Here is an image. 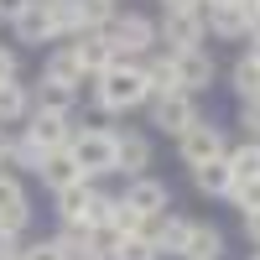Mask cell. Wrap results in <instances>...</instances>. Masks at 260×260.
Wrapping results in <instances>:
<instances>
[{
	"mask_svg": "<svg viewBox=\"0 0 260 260\" xmlns=\"http://www.w3.org/2000/svg\"><path fill=\"white\" fill-rule=\"evenodd\" d=\"M16 198H26V192L16 187V177H0V208H6V203H16Z\"/></svg>",
	"mask_w": 260,
	"mask_h": 260,
	"instance_id": "obj_35",
	"label": "cell"
},
{
	"mask_svg": "<svg viewBox=\"0 0 260 260\" xmlns=\"http://www.w3.org/2000/svg\"><path fill=\"white\" fill-rule=\"evenodd\" d=\"M31 110V99H26V89H21L16 78H6L0 83V125H11V120H21Z\"/></svg>",
	"mask_w": 260,
	"mask_h": 260,
	"instance_id": "obj_21",
	"label": "cell"
},
{
	"mask_svg": "<svg viewBox=\"0 0 260 260\" xmlns=\"http://www.w3.org/2000/svg\"><path fill=\"white\" fill-rule=\"evenodd\" d=\"M208 156H224V130L219 125H192V130H182V161L198 167Z\"/></svg>",
	"mask_w": 260,
	"mask_h": 260,
	"instance_id": "obj_9",
	"label": "cell"
},
{
	"mask_svg": "<svg viewBox=\"0 0 260 260\" xmlns=\"http://www.w3.org/2000/svg\"><path fill=\"white\" fill-rule=\"evenodd\" d=\"M99 37L115 47V62H130V57H141L151 42H156V21H146V16H110V26Z\"/></svg>",
	"mask_w": 260,
	"mask_h": 260,
	"instance_id": "obj_2",
	"label": "cell"
},
{
	"mask_svg": "<svg viewBox=\"0 0 260 260\" xmlns=\"http://www.w3.org/2000/svg\"><path fill=\"white\" fill-rule=\"evenodd\" d=\"M245 57H255V62H260V42H255V37H250V52H245Z\"/></svg>",
	"mask_w": 260,
	"mask_h": 260,
	"instance_id": "obj_44",
	"label": "cell"
},
{
	"mask_svg": "<svg viewBox=\"0 0 260 260\" xmlns=\"http://www.w3.org/2000/svg\"><path fill=\"white\" fill-rule=\"evenodd\" d=\"M250 11H255V0H208L203 26L213 37H250Z\"/></svg>",
	"mask_w": 260,
	"mask_h": 260,
	"instance_id": "obj_4",
	"label": "cell"
},
{
	"mask_svg": "<svg viewBox=\"0 0 260 260\" xmlns=\"http://www.w3.org/2000/svg\"><path fill=\"white\" fill-rule=\"evenodd\" d=\"M11 26H16L21 42H57V16H52L47 0H26V6L11 16Z\"/></svg>",
	"mask_w": 260,
	"mask_h": 260,
	"instance_id": "obj_7",
	"label": "cell"
},
{
	"mask_svg": "<svg viewBox=\"0 0 260 260\" xmlns=\"http://www.w3.org/2000/svg\"><path fill=\"white\" fill-rule=\"evenodd\" d=\"M146 83H151V99H156V94H177V89H182L172 52H167V57H156V62H146Z\"/></svg>",
	"mask_w": 260,
	"mask_h": 260,
	"instance_id": "obj_19",
	"label": "cell"
},
{
	"mask_svg": "<svg viewBox=\"0 0 260 260\" xmlns=\"http://www.w3.org/2000/svg\"><path fill=\"white\" fill-rule=\"evenodd\" d=\"M240 125H245V136H255V141H260V99H245V115H240Z\"/></svg>",
	"mask_w": 260,
	"mask_h": 260,
	"instance_id": "obj_34",
	"label": "cell"
},
{
	"mask_svg": "<svg viewBox=\"0 0 260 260\" xmlns=\"http://www.w3.org/2000/svg\"><path fill=\"white\" fill-rule=\"evenodd\" d=\"M42 78H57V83H73V89H78V83H83V68H78V52H73V47L52 52V57H47V73H42Z\"/></svg>",
	"mask_w": 260,
	"mask_h": 260,
	"instance_id": "obj_20",
	"label": "cell"
},
{
	"mask_svg": "<svg viewBox=\"0 0 260 260\" xmlns=\"http://www.w3.org/2000/svg\"><path fill=\"white\" fill-rule=\"evenodd\" d=\"M6 78H16V52L0 47V83H6Z\"/></svg>",
	"mask_w": 260,
	"mask_h": 260,
	"instance_id": "obj_36",
	"label": "cell"
},
{
	"mask_svg": "<svg viewBox=\"0 0 260 260\" xmlns=\"http://www.w3.org/2000/svg\"><path fill=\"white\" fill-rule=\"evenodd\" d=\"M37 177H42V182H47V187L57 192V187H68V182H78V177H83V167L73 161V151L62 146V151H47V156H42V167H37Z\"/></svg>",
	"mask_w": 260,
	"mask_h": 260,
	"instance_id": "obj_13",
	"label": "cell"
},
{
	"mask_svg": "<svg viewBox=\"0 0 260 260\" xmlns=\"http://www.w3.org/2000/svg\"><path fill=\"white\" fill-rule=\"evenodd\" d=\"M26 260H68V250H62L57 240H42V245H31V250H21Z\"/></svg>",
	"mask_w": 260,
	"mask_h": 260,
	"instance_id": "obj_33",
	"label": "cell"
},
{
	"mask_svg": "<svg viewBox=\"0 0 260 260\" xmlns=\"http://www.w3.org/2000/svg\"><path fill=\"white\" fill-rule=\"evenodd\" d=\"M146 161H151V141H146V136H115V172L141 177Z\"/></svg>",
	"mask_w": 260,
	"mask_h": 260,
	"instance_id": "obj_14",
	"label": "cell"
},
{
	"mask_svg": "<svg viewBox=\"0 0 260 260\" xmlns=\"http://www.w3.org/2000/svg\"><path fill=\"white\" fill-rule=\"evenodd\" d=\"M73 161L83 167V177H99V172H115V130H78L68 141Z\"/></svg>",
	"mask_w": 260,
	"mask_h": 260,
	"instance_id": "obj_3",
	"label": "cell"
},
{
	"mask_svg": "<svg viewBox=\"0 0 260 260\" xmlns=\"http://www.w3.org/2000/svg\"><path fill=\"white\" fill-rule=\"evenodd\" d=\"M26 224H31V208H26V198H16V203H6V208H0V229H6V234H21Z\"/></svg>",
	"mask_w": 260,
	"mask_h": 260,
	"instance_id": "obj_29",
	"label": "cell"
},
{
	"mask_svg": "<svg viewBox=\"0 0 260 260\" xmlns=\"http://www.w3.org/2000/svg\"><path fill=\"white\" fill-rule=\"evenodd\" d=\"M99 260H120V250L115 245H99Z\"/></svg>",
	"mask_w": 260,
	"mask_h": 260,
	"instance_id": "obj_42",
	"label": "cell"
},
{
	"mask_svg": "<svg viewBox=\"0 0 260 260\" xmlns=\"http://www.w3.org/2000/svg\"><path fill=\"white\" fill-rule=\"evenodd\" d=\"M234 89H240V99H260V62L255 57H240V68H234Z\"/></svg>",
	"mask_w": 260,
	"mask_h": 260,
	"instance_id": "obj_25",
	"label": "cell"
},
{
	"mask_svg": "<svg viewBox=\"0 0 260 260\" xmlns=\"http://www.w3.org/2000/svg\"><path fill=\"white\" fill-rule=\"evenodd\" d=\"M16 260H26V255H16Z\"/></svg>",
	"mask_w": 260,
	"mask_h": 260,
	"instance_id": "obj_46",
	"label": "cell"
},
{
	"mask_svg": "<svg viewBox=\"0 0 260 260\" xmlns=\"http://www.w3.org/2000/svg\"><path fill=\"white\" fill-rule=\"evenodd\" d=\"M110 213H115V198H104V192H89V203H83V219H78V224L99 229V224H110Z\"/></svg>",
	"mask_w": 260,
	"mask_h": 260,
	"instance_id": "obj_27",
	"label": "cell"
},
{
	"mask_svg": "<svg viewBox=\"0 0 260 260\" xmlns=\"http://www.w3.org/2000/svg\"><path fill=\"white\" fill-rule=\"evenodd\" d=\"M21 6H26V0H0V16H16Z\"/></svg>",
	"mask_w": 260,
	"mask_h": 260,
	"instance_id": "obj_41",
	"label": "cell"
},
{
	"mask_svg": "<svg viewBox=\"0 0 260 260\" xmlns=\"http://www.w3.org/2000/svg\"><path fill=\"white\" fill-rule=\"evenodd\" d=\"M11 146H16V141H11V130H6V125H0V167H6V161H11Z\"/></svg>",
	"mask_w": 260,
	"mask_h": 260,
	"instance_id": "obj_38",
	"label": "cell"
},
{
	"mask_svg": "<svg viewBox=\"0 0 260 260\" xmlns=\"http://www.w3.org/2000/svg\"><path fill=\"white\" fill-rule=\"evenodd\" d=\"M219 250H224V234L219 229H208V224H192V234H187V260H219Z\"/></svg>",
	"mask_w": 260,
	"mask_h": 260,
	"instance_id": "obj_18",
	"label": "cell"
},
{
	"mask_svg": "<svg viewBox=\"0 0 260 260\" xmlns=\"http://www.w3.org/2000/svg\"><path fill=\"white\" fill-rule=\"evenodd\" d=\"M224 156H229L234 182H240V177H260V141H245L240 151H224Z\"/></svg>",
	"mask_w": 260,
	"mask_h": 260,
	"instance_id": "obj_24",
	"label": "cell"
},
{
	"mask_svg": "<svg viewBox=\"0 0 260 260\" xmlns=\"http://www.w3.org/2000/svg\"><path fill=\"white\" fill-rule=\"evenodd\" d=\"M151 125H161L167 136H182V130L198 125V110H192V99L177 89V94H156L151 99Z\"/></svg>",
	"mask_w": 260,
	"mask_h": 260,
	"instance_id": "obj_6",
	"label": "cell"
},
{
	"mask_svg": "<svg viewBox=\"0 0 260 260\" xmlns=\"http://www.w3.org/2000/svg\"><path fill=\"white\" fill-rule=\"evenodd\" d=\"M57 245L68 250V255H78V250H94V229H89V224H62Z\"/></svg>",
	"mask_w": 260,
	"mask_h": 260,
	"instance_id": "obj_28",
	"label": "cell"
},
{
	"mask_svg": "<svg viewBox=\"0 0 260 260\" xmlns=\"http://www.w3.org/2000/svg\"><path fill=\"white\" fill-rule=\"evenodd\" d=\"M89 177H78V182H68V187H57V213H62V224H78L83 219V203H89Z\"/></svg>",
	"mask_w": 260,
	"mask_h": 260,
	"instance_id": "obj_17",
	"label": "cell"
},
{
	"mask_svg": "<svg viewBox=\"0 0 260 260\" xmlns=\"http://www.w3.org/2000/svg\"><path fill=\"white\" fill-rule=\"evenodd\" d=\"M172 62H177V78H182V94L192 89H208V78H213V57L203 47H187V52H172Z\"/></svg>",
	"mask_w": 260,
	"mask_h": 260,
	"instance_id": "obj_11",
	"label": "cell"
},
{
	"mask_svg": "<svg viewBox=\"0 0 260 260\" xmlns=\"http://www.w3.org/2000/svg\"><path fill=\"white\" fill-rule=\"evenodd\" d=\"M245 229H250V240L260 245V208H250V213H245Z\"/></svg>",
	"mask_w": 260,
	"mask_h": 260,
	"instance_id": "obj_37",
	"label": "cell"
},
{
	"mask_svg": "<svg viewBox=\"0 0 260 260\" xmlns=\"http://www.w3.org/2000/svg\"><path fill=\"white\" fill-rule=\"evenodd\" d=\"M167 6H172V11H198L203 0H167Z\"/></svg>",
	"mask_w": 260,
	"mask_h": 260,
	"instance_id": "obj_40",
	"label": "cell"
},
{
	"mask_svg": "<svg viewBox=\"0 0 260 260\" xmlns=\"http://www.w3.org/2000/svg\"><path fill=\"white\" fill-rule=\"evenodd\" d=\"M73 52H78V68H83V78H99L104 68H115V47L104 42L99 31H83V37H73Z\"/></svg>",
	"mask_w": 260,
	"mask_h": 260,
	"instance_id": "obj_10",
	"label": "cell"
},
{
	"mask_svg": "<svg viewBox=\"0 0 260 260\" xmlns=\"http://www.w3.org/2000/svg\"><path fill=\"white\" fill-rule=\"evenodd\" d=\"M187 234H192V224L167 213V219H161V240H156V250H161V255H182V250H187Z\"/></svg>",
	"mask_w": 260,
	"mask_h": 260,
	"instance_id": "obj_23",
	"label": "cell"
},
{
	"mask_svg": "<svg viewBox=\"0 0 260 260\" xmlns=\"http://www.w3.org/2000/svg\"><path fill=\"white\" fill-rule=\"evenodd\" d=\"M125 203L136 208V213H167V187L151 182V177H136V182L125 187Z\"/></svg>",
	"mask_w": 260,
	"mask_h": 260,
	"instance_id": "obj_15",
	"label": "cell"
},
{
	"mask_svg": "<svg viewBox=\"0 0 260 260\" xmlns=\"http://www.w3.org/2000/svg\"><path fill=\"white\" fill-rule=\"evenodd\" d=\"M250 260H260V250H255V255H250Z\"/></svg>",
	"mask_w": 260,
	"mask_h": 260,
	"instance_id": "obj_45",
	"label": "cell"
},
{
	"mask_svg": "<svg viewBox=\"0 0 260 260\" xmlns=\"http://www.w3.org/2000/svg\"><path fill=\"white\" fill-rule=\"evenodd\" d=\"M26 136L42 146V151H62L73 141V130H68V115H52V110H31V125H26Z\"/></svg>",
	"mask_w": 260,
	"mask_h": 260,
	"instance_id": "obj_8",
	"label": "cell"
},
{
	"mask_svg": "<svg viewBox=\"0 0 260 260\" xmlns=\"http://www.w3.org/2000/svg\"><path fill=\"white\" fill-rule=\"evenodd\" d=\"M42 156H47V151H42V146H37L31 136L11 146V161H16V167H31V172H37V167H42Z\"/></svg>",
	"mask_w": 260,
	"mask_h": 260,
	"instance_id": "obj_32",
	"label": "cell"
},
{
	"mask_svg": "<svg viewBox=\"0 0 260 260\" xmlns=\"http://www.w3.org/2000/svg\"><path fill=\"white\" fill-rule=\"evenodd\" d=\"M94 94L104 110H136V104L151 99V83H146V68H136V62H115V68H104Z\"/></svg>",
	"mask_w": 260,
	"mask_h": 260,
	"instance_id": "obj_1",
	"label": "cell"
},
{
	"mask_svg": "<svg viewBox=\"0 0 260 260\" xmlns=\"http://www.w3.org/2000/svg\"><path fill=\"white\" fill-rule=\"evenodd\" d=\"M156 42H167V52H187L203 42V6L198 11H172L167 6V21L156 26Z\"/></svg>",
	"mask_w": 260,
	"mask_h": 260,
	"instance_id": "obj_5",
	"label": "cell"
},
{
	"mask_svg": "<svg viewBox=\"0 0 260 260\" xmlns=\"http://www.w3.org/2000/svg\"><path fill=\"white\" fill-rule=\"evenodd\" d=\"M250 37L260 42V0H255V11H250Z\"/></svg>",
	"mask_w": 260,
	"mask_h": 260,
	"instance_id": "obj_39",
	"label": "cell"
},
{
	"mask_svg": "<svg viewBox=\"0 0 260 260\" xmlns=\"http://www.w3.org/2000/svg\"><path fill=\"white\" fill-rule=\"evenodd\" d=\"M229 198L240 203L245 213H250V208H260V177H240V182L229 187Z\"/></svg>",
	"mask_w": 260,
	"mask_h": 260,
	"instance_id": "obj_31",
	"label": "cell"
},
{
	"mask_svg": "<svg viewBox=\"0 0 260 260\" xmlns=\"http://www.w3.org/2000/svg\"><path fill=\"white\" fill-rule=\"evenodd\" d=\"M192 182H198V192H208V198H229L234 187V172H229V156H208L192 167Z\"/></svg>",
	"mask_w": 260,
	"mask_h": 260,
	"instance_id": "obj_12",
	"label": "cell"
},
{
	"mask_svg": "<svg viewBox=\"0 0 260 260\" xmlns=\"http://www.w3.org/2000/svg\"><path fill=\"white\" fill-rule=\"evenodd\" d=\"M73 6H78V26L83 31H104L110 16H115V0H73Z\"/></svg>",
	"mask_w": 260,
	"mask_h": 260,
	"instance_id": "obj_22",
	"label": "cell"
},
{
	"mask_svg": "<svg viewBox=\"0 0 260 260\" xmlns=\"http://www.w3.org/2000/svg\"><path fill=\"white\" fill-rule=\"evenodd\" d=\"M68 260H99V250H78V255H68Z\"/></svg>",
	"mask_w": 260,
	"mask_h": 260,
	"instance_id": "obj_43",
	"label": "cell"
},
{
	"mask_svg": "<svg viewBox=\"0 0 260 260\" xmlns=\"http://www.w3.org/2000/svg\"><path fill=\"white\" fill-rule=\"evenodd\" d=\"M115 250H120V260H161V250L151 240H141V234H120Z\"/></svg>",
	"mask_w": 260,
	"mask_h": 260,
	"instance_id": "obj_26",
	"label": "cell"
},
{
	"mask_svg": "<svg viewBox=\"0 0 260 260\" xmlns=\"http://www.w3.org/2000/svg\"><path fill=\"white\" fill-rule=\"evenodd\" d=\"M110 229H115V234H136V229H141V213L130 208L125 198H115V213H110Z\"/></svg>",
	"mask_w": 260,
	"mask_h": 260,
	"instance_id": "obj_30",
	"label": "cell"
},
{
	"mask_svg": "<svg viewBox=\"0 0 260 260\" xmlns=\"http://www.w3.org/2000/svg\"><path fill=\"white\" fill-rule=\"evenodd\" d=\"M73 99H78V89H73V83L42 78V83H37V99H31V110H52V115H68V110H73Z\"/></svg>",
	"mask_w": 260,
	"mask_h": 260,
	"instance_id": "obj_16",
	"label": "cell"
}]
</instances>
